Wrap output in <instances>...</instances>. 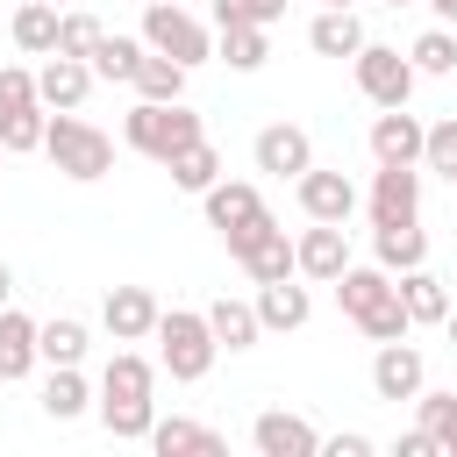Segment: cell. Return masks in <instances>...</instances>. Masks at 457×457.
Instances as JSON below:
<instances>
[{
  "label": "cell",
  "mask_w": 457,
  "mask_h": 457,
  "mask_svg": "<svg viewBox=\"0 0 457 457\" xmlns=\"http://www.w3.org/2000/svg\"><path fill=\"white\" fill-rule=\"evenodd\" d=\"M321 7H357V0H321Z\"/></svg>",
  "instance_id": "cell-47"
},
{
  "label": "cell",
  "mask_w": 457,
  "mask_h": 457,
  "mask_svg": "<svg viewBox=\"0 0 457 457\" xmlns=\"http://www.w3.org/2000/svg\"><path fill=\"white\" fill-rule=\"evenodd\" d=\"M100 36H107V29H100L86 7H64V21H57V50H64V57H93Z\"/></svg>",
  "instance_id": "cell-36"
},
{
  "label": "cell",
  "mask_w": 457,
  "mask_h": 457,
  "mask_svg": "<svg viewBox=\"0 0 457 457\" xmlns=\"http://www.w3.org/2000/svg\"><path fill=\"white\" fill-rule=\"evenodd\" d=\"M164 171H171V186H179V193H207V186L221 179V150L200 136V143H186V150H179Z\"/></svg>",
  "instance_id": "cell-31"
},
{
  "label": "cell",
  "mask_w": 457,
  "mask_h": 457,
  "mask_svg": "<svg viewBox=\"0 0 457 457\" xmlns=\"http://www.w3.org/2000/svg\"><path fill=\"white\" fill-rule=\"evenodd\" d=\"M421 7H428L436 21H457V0H421Z\"/></svg>",
  "instance_id": "cell-44"
},
{
  "label": "cell",
  "mask_w": 457,
  "mask_h": 457,
  "mask_svg": "<svg viewBox=\"0 0 457 457\" xmlns=\"http://www.w3.org/2000/svg\"><path fill=\"white\" fill-rule=\"evenodd\" d=\"M421 386H428V357H421L407 336H393V343L371 350V393H378V400L400 407V400H414Z\"/></svg>",
  "instance_id": "cell-9"
},
{
  "label": "cell",
  "mask_w": 457,
  "mask_h": 457,
  "mask_svg": "<svg viewBox=\"0 0 457 457\" xmlns=\"http://www.w3.org/2000/svg\"><path fill=\"white\" fill-rule=\"evenodd\" d=\"M150 450L157 457H186V450H200V457H214V450H228L221 443V428H207V421H186V414H157V428H150Z\"/></svg>",
  "instance_id": "cell-25"
},
{
  "label": "cell",
  "mask_w": 457,
  "mask_h": 457,
  "mask_svg": "<svg viewBox=\"0 0 457 457\" xmlns=\"http://www.w3.org/2000/svg\"><path fill=\"white\" fill-rule=\"evenodd\" d=\"M7 107H36V71L29 64H0V114Z\"/></svg>",
  "instance_id": "cell-38"
},
{
  "label": "cell",
  "mask_w": 457,
  "mask_h": 457,
  "mask_svg": "<svg viewBox=\"0 0 457 457\" xmlns=\"http://www.w3.org/2000/svg\"><path fill=\"white\" fill-rule=\"evenodd\" d=\"M293 257H300V278L336 286V278H343V264H350V228H343V221H314V228H300V236H293Z\"/></svg>",
  "instance_id": "cell-14"
},
{
  "label": "cell",
  "mask_w": 457,
  "mask_h": 457,
  "mask_svg": "<svg viewBox=\"0 0 457 457\" xmlns=\"http://www.w3.org/2000/svg\"><path fill=\"white\" fill-rule=\"evenodd\" d=\"M0 307H14V264L0 257Z\"/></svg>",
  "instance_id": "cell-42"
},
{
  "label": "cell",
  "mask_w": 457,
  "mask_h": 457,
  "mask_svg": "<svg viewBox=\"0 0 457 457\" xmlns=\"http://www.w3.org/2000/svg\"><path fill=\"white\" fill-rule=\"evenodd\" d=\"M214 57H221L228 71H264V57H271V36H264L257 21H236V29H221V36H214Z\"/></svg>",
  "instance_id": "cell-29"
},
{
  "label": "cell",
  "mask_w": 457,
  "mask_h": 457,
  "mask_svg": "<svg viewBox=\"0 0 457 457\" xmlns=\"http://www.w3.org/2000/svg\"><path fill=\"white\" fill-rule=\"evenodd\" d=\"M443 328H450V343H457V307H450V321H443Z\"/></svg>",
  "instance_id": "cell-45"
},
{
  "label": "cell",
  "mask_w": 457,
  "mask_h": 457,
  "mask_svg": "<svg viewBox=\"0 0 457 457\" xmlns=\"http://www.w3.org/2000/svg\"><path fill=\"white\" fill-rule=\"evenodd\" d=\"M436 443H443V457H457V414L443 421V436H436Z\"/></svg>",
  "instance_id": "cell-43"
},
{
  "label": "cell",
  "mask_w": 457,
  "mask_h": 457,
  "mask_svg": "<svg viewBox=\"0 0 457 457\" xmlns=\"http://www.w3.org/2000/svg\"><path fill=\"white\" fill-rule=\"evenodd\" d=\"M136 100H186V64L164 57V50H150L136 64Z\"/></svg>",
  "instance_id": "cell-32"
},
{
  "label": "cell",
  "mask_w": 457,
  "mask_h": 457,
  "mask_svg": "<svg viewBox=\"0 0 457 457\" xmlns=\"http://www.w3.org/2000/svg\"><path fill=\"white\" fill-rule=\"evenodd\" d=\"M371 257L400 278V271L428 264V228H421V221H386V228H371Z\"/></svg>",
  "instance_id": "cell-21"
},
{
  "label": "cell",
  "mask_w": 457,
  "mask_h": 457,
  "mask_svg": "<svg viewBox=\"0 0 457 457\" xmlns=\"http://www.w3.org/2000/svg\"><path fill=\"white\" fill-rule=\"evenodd\" d=\"M93 407V386L79 378V364H50V378H43V414L50 421H79Z\"/></svg>",
  "instance_id": "cell-28"
},
{
  "label": "cell",
  "mask_w": 457,
  "mask_h": 457,
  "mask_svg": "<svg viewBox=\"0 0 457 457\" xmlns=\"http://www.w3.org/2000/svg\"><path fill=\"white\" fill-rule=\"evenodd\" d=\"M143 43H150V50H164V57H179L186 71L214 57L207 21H200V14H186L179 0H150V7H143Z\"/></svg>",
  "instance_id": "cell-7"
},
{
  "label": "cell",
  "mask_w": 457,
  "mask_h": 457,
  "mask_svg": "<svg viewBox=\"0 0 457 457\" xmlns=\"http://www.w3.org/2000/svg\"><path fill=\"white\" fill-rule=\"evenodd\" d=\"M436 450H443V443H436L428 428H407V436L393 443V457H436Z\"/></svg>",
  "instance_id": "cell-41"
},
{
  "label": "cell",
  "mask_w": 457,
  "mask_h": 457,
  "mask_svg": "<svg viewBox=\"0 0 457 457\" xmlns=\"http://www.w3.org/2000/svg\"><path fill=\"white\" fill-rule=\"evenodd\" d=\"M36 328H43V321H29L21 307H0V386L29 378V371L43 364V350H36Z\"/></svg>",
  "instance_id": "cell-19"
},
{
  "label": "cell",
  "mask_w": 457,
  "mask_h": 457,
  "mask_svg": "<svg viewBox=\"0 0 457 457\" xmlns=\"http://www.w3.org/2000/svg\"><path fill=\"white\" fill-rule=\"evenodd\" d=\"M143 57H150L143 36H100L86 64H93V79H107V86H136V64H143Z\"/></svg>",
  "instance_id": "cell-27"
},
{
  "label": "cell",
  "mask_w": 457,
  "mask_h": 457,
  "mask_svg": "<svg viewBox=\"0 0 457 457\" xmlns=\"http://www.w3.org/2000/svg\"><path fill=\"white\" fill-rule=\"evenodd\" d=\"M378 7H421V0H378Z\"/></svg>",
  "instance_id": "cell-46"
},
{
  "label": "cell",
  "mask_w": 457,
  "mask_h": 457,
  "mask_svg": "<svg viewBox=\"0 0 457 457\" xmlns=\"http://www.w3.org/2000/svg\"><path fill=\"white\" fill-rule=\"evenodd\" d=\"M307 314H314V293H307V286H293V278L257 286V321H264V336H293V328H307Z\"/></svg>",
  "instance_id": "cell-18"
},
{
  "label": "cell",
  "mask_w": 457,
  "mask_h": 457,
  "mask_svg": "<svg viewBox=\"0 0 457 457\" xmlns=\"http://www.w3.org/2000/svg\"><path fill=\"white\" fill-rule=\"evenodd\" d=\"M414 407H421V428H428V436H443V421L457 414V393H428V386H421V393H414Z\"/></svg>",
  "instance_id": "cell-39"
},
{
  "label": "cell",
  "mask_w": 457,
  "mask_h": 457,
  "mask_svg": "<svg viewBox=\"0 0 457 457\" xmlns=\"http://www.w3.org/2000/svg\"><path fill=\"white\" fill-rule=\"evenodd\" d=\"M57 7H79V0H57Z\"/></svg>",
  "instance_id": "cell-48"
},
{
  "label": "cell",
  "mask_w": 457,
  "mask_h": 457,
  "mask_svg": "<svg viewBox=\"0 0 457 457\" xmlns=\"http://www.w3.org/2000/svg\"><path fill=\"white\" fill-rule=\"evenodd\" d=\"M86 93H93V64H86V57L50 50V57H43V71H36V100L57 114V107H79Z\"/></svg>",
  "instance_id": "cell-17"
},
{
  "label": "cell",
  "mask_w": 457,
  "mask_h": 457,
  "mask_svg": "<svg viewBox=\"0 0 457 457\" xmlns=\"http://www.w3.org/2000/svg\"><path fill=\"white\" fill-rule=\"evenodd\" d=\"M371 157L378 164H421V143H428V121L421 114H407V107H378V121H371Z\"/></svg>",
  "instance_id": "cell-15"
},
{
  "label": "cell",
  "mask_w": 457,
  "mask_h": 457,
  "mask_svg": "<svg viewBox=\"0 0 457 457\" xmlns=\"http://www.w3.org/2000/svg\"><path fill=\"white\" fill-rule=\"evenodd\" d=\"M400 300H407V314L414 321H450V307H457V293H450V278H436L428 264H414V271H400Z\"/></svg>",
  "instance_id": "cell-23"
},
{
  "label": "cell",
  "mask_w": 457,
  "mask_h": 457,
  "mask_svg": "<svg viewBox=\"0 0 457 457\" xmlns=\"http://www.w3.org/2000/svg\"><path fill=\"white\" fill-rule=\"evenodd\" d=\"M0 157H7V150H0Z\"/></svg>",
  "instance_id": "cell-50"
},
{
  "label": "cell",
  "mask_w": 457,
  "mask_h": 457,
  "mask_svg": "<svg viewBox=\"0 0 457 457\" xmlns=\"http://www.w3.org/2000/svg\"><path fill=\"white\" fill-rule=\"evenodd\" d=\"M207 328H214V343L221 350H257L264 343V321H257V300H207Z\"/></svg>",
  "instance_id": "cell-22"
},
{
  "label": "cell",
  "mask_w": 457,
  "mask_h": 457,
  "mask_svg": "<svg viewBox=\"0 0 457 457\" xmlns=\"http://www.w3.org/2000/svg\"><path fill=\"white\" fill-rule=\"evenodd\" d=\"M236 21L271 29V21H286V0H214V29H236Z\"/></svg>",
  "instance_id": "cell-37"
},
{
  "label": "cell",
  "mask_w": 457,
  "mask_h": 457,
  "mask_svg": "<svg viewBox=\"0 0 457 457\" xmlns=\"http://www.w3.org/2000/svg\"><path fill=\"white\" fill-rule=\"evenodd\" d=\"M250 157H257V171H271V179H300V171L314 164V136H307L300 121H271V129H257Z\"/></svg>",
  "instance_id": "cell-13"
},
{
  "label": "cell",
  "mask_w": 457,
  "mask_h": 457,
  "mask_svg": "<svg viewBox=\"0 0 457 457\" xmlns=\"http://www.w3.org/2000/svg\"><path fill=\"white\" fill-rule=\"evenodd\" d=\"M321 457H371V436H321Z\"/></svg>",
  "instance_id": "cell-40"
},
{
  "label": "cell",
  "mask_w": 457,
  "mask_h": 457,
  "mask_svg": "<svg viewBox=\"0 0 457 457\" xmlns=\"http://www.w3.org/2000/svg\"><path fill=\"white\" fill-rule=\"evenodd\" d=\"M43 129H50V107H43V100H36V107H7V114H0V150H7V157L43 150Z\"/></svg>",
  "instance_id": "cell-34"
},
{
  "label": "cell",
  "mask_w": 457,
  "mask_h": 457,
  "mask_svg": "<svg viewBox=\"0 0 457 457\" xmlns=\"http://www.w3.org/2000/svg\"><path fill=\"white\" fill-rule=\"evenodd\" d=\"M250 443H257V457H321V428L286 407H264L250 421Z\"/></svg>",
  "instance_id": "cell-12"
},
{
  "label": "cell",
  "mask_w": 457,
  "mask_h": 457,
  "mask_svg": "<svg viewBox=\"0 0 457 457\" xmlns=\"http://www.w3.org/2000/svg\"><path fill=\"white\" fill-rule=\"evenodd\" d=\"M350 71H357V93L371 100V107H407L414 100V57L407 50H393V43H364L357 57H350Z\"/></svg>",
  "instance_id": "cell-8"
},
{
  "label": "cell",
  "mask_w": 457,
  "mask_h": 457,
  "mask_svg": "<svg viewBox=\"0 0 457 457\" xmlns=\"http://www.w3.org/2000/svg\"><path fill=\"white\" fill-rule=\"evenodd\" d=\"M43 157H50L71 186H93V179L114 171V136L93 129V121H79V107H57L50 129H43Z\"/></svg>",
  "instance_id": "cell-3"
},
{
  "label": "cell",
  "mask_w": 457,
  "mask_h": 457,
  "mask_svg": "<svg viewBox=\"0 0 457 457\" xmlns=\"http://www.w3.org/2000/svg\"><path fill=\"white\" fill-rule=\"evenodd\" d=\"M57 21H64L57 0H21V7H14V50L50 57V50H57Z\"/></svg>",
  "instance_id": "cell-26"
},
{
  "label": "cell",
  "mask_w": 457,
  "mask_h": 457,
  "mask_svg": "<svg viewBox=\"0 0 457 457\" xmlns=\"http://www.w3.org/2000/svg\"><path fill=\"white\" fill-rule=\"evenodd\" d=\"M86 321L79 314H50L43 328H36V350H43V364H86Z\"/></svg>",
  "instance_id": "cell-30"
},
{
  "label": "cell",
  "mask_w": 457,
  "mask_h": 457,
  "mask_svg": "<svg viewBox=\"0 0 457 457\" xmlns=\"http://www.w3.org/2000/svg\"><path fill=\"white\" fill-rule=\"evenodd\" d=\"M421 171H436V179H450V186H457V114L428 121V143H421Z\"/></svg>",
  "instance_id": "cell-35"
},
{
  "label": "cell",
  "mask_w": 457,
  "mask_h": 457,
  "mask_svg": "<svg viewBox=\"0 0 457 457\" xmlns=\"http://www.w3.org/2000/svg\"><path fill=\"white\" fill-rule=\"evenodd\" d=\"M207 129H200V114L186 107V100H136L129 114H121V143L129 150H143L150 164H171L186 143H200Z\"/></svg>",
  "instance_id": "cell-4"
},
{
  "label": "cell",
  "mask_w": 457,
  "mask_h": 457,
  "mask_svg": "<svg viewBox=\"0 0 457 457\" xmlns=\"http://www.w3.org/2000/svg\"><path fill=\"white\" fill-rule=\"evenodd\" d=\"M364 207H371V228H386V221H421V164H378Z\"/></svg>",
  "instance_id": "cell-10"
},
{
  "label": "cell",
  "mask_w": 457,
  "mask_h": 457,
  "mask_svg": "<svg viewBox=\"0 0 457 457\" xmlns=\"http://www.w3.org/2000/svg\"><path fill=\"white\" fill-rule=\"evenodd\" d=\"M293 193H300V214H307V221H350V214H357V186H350L343 171L307 164V171L293 179Z\"/></svg>",
  "instance_id": "cell-16"
},
{
  "label": "cell",
  "mask_w": 457,
  "mask_h": 457,
  "mask_svg": "<svg viewBox=\"0 0 457 457\" xmlns=\"http://www.w3.org/2000/svg\"><path fill=\"white\" fill-rule=\"evenodd\" d=\"M407 57H414V71H421V79H450V71H457V36H450V21L421 29V36L407 43Z\"/></svg>",
  "instance_id": "cell-33"
},
{
  "label": "cell",
  "mask_w": 457,
  "mask_h": 457,
  "mask_svg": "<svg viewBox=\"0 0 457 457\" xmlns=\"http://www.w3.org/2000/svg\"><path fill=\"white\" fill-rule=\"evenodd\" d=\"M150 393H157V364L143 350H114L107 371H100V400H93L100 428L114 443H150V428H157V400Z\"/></svg>",
  "instance_id": "cell-1"
},
{
  "label": "cell",
  "mask_w": 457,
  "mask_h": 457,
  "mask_svg": "<svg viewBox=\"0 0 457 457\" xmlns=\"http://www.w3.org/2000/svg\"><path fill=\"white\" fill-rule=\"evenodd\" d=\"M200 207H207V221L228 236V228H243L250 214H264V200H257V186H243V179H214L207 193H200Z\"/></svg>",
  "instance_id": "cell-24"
},
{
  "label": "cell",
  "mask_w": 457,
  "mask_h": 457,
  "mask_svg": "<svg viewBox=\"0 0 457 457\" xmlns=\"http://www.w3.org/2000/svg\"><path fill=\"white\" fill-rule=\"evenodd\" d=\"M371 36H364V21H357V7H321L314 21H307V50L314 57H357Z\"/></svg>",
  "instance_id": "cell-20"
},
{
  "label": "cell",
  "mask_w": 457,
  "mask_h": 457,
  "mask_svg": "<svg viewBox=\"0 0 457 457\" xmlns=\"http://www.w3.org/2000/svg\"><path fill=\"white\" fill-rule=\"evenodd\" d=\"M136 7H150V0H136Z\"/></svg>",
  "instance_id": "cell-49"
},
{
  "label": "cell",
  "mask_w": 457,
  "mask_h": 457,
  "mask_svg": "<svg viewBox=\"0 0 457 457\" xmlns=\"http://www.w3.org/2000/svg\"><path fill=\"white\" fill-rule=\"evenodd\" d=\"M214 357H221V343H214V328H207V307H164V314H157V364H164L179 386H200V378L214 371Z\"/></svg>",
  "instance_id": "cell-5"
},
{
  "label": "cell",
  "mask_w": 457,
  "mask_h": 457,
  "mask_svg": "<svg viewBox=\"0 0 457 457\" xmlns=\"http://www.w3.org/2000/svg\"><path fill=\"white\" fill-rule=\"evenodd\" d=\"M221 243H228V257H236V264H243V271H250L257 286H271V278H300L293 236H286V228L271 221V207H264V214H250L243 228H228Z\"/></svg>",
  "instance_id": "cell-6"
},
{
  "label": "cell",
  "mask_w": 457,
  "mask_h": 457,
  "mask_svg": "<svg viewBox=\"0 0 457 457\" xmlns=\"http://www.w3.org/2000/svg\"><path fill=\"white\" fill-rule=\"evenodd\" d=\"M157 293L150 286H107V300H100V321H107V336L114 343H150L157 336Z\"/></svg>",
  "instance_id": "cell-11"
},
{
  "label": "cell",
  "mask_w": 457,
  "mask_h": 457,
  "mask_svg": "<svg viewBox=\"0 0 457 457\" xmlns=\"http://www.w3.org/2000/svg\"><path fill=\"white\" fill-rule=\"evenodd\" d=\"M336 300H343V314H350L371 343H393V336L414 328V314H407V300H400V278H393L386 264H343Z\"/></svg>",
  "instance_id": "cell-2"
}]
</instances>
